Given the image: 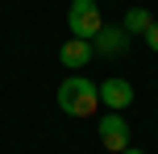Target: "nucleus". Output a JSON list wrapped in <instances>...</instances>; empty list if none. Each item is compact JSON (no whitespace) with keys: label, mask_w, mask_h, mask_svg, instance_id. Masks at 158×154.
<instances>
[{"label":"nucleus","mask_w":158,"mask_h":154,"mask_svg":"<svg viewBox=\"0 0 158 154\" xmlns=\"http://www.w3.org/2000/svg\"><path fill=\"white\" fill-rule=\"evenodd\" d=\"M121 154H146V150H133V146H125V150H121Z\"/></svg>","instance_id":"nucleus-9"},{"label":"nucleus","mask_w":158,"mask_h":154,"mask_svg":"<svg viewBox=\"0 0 158 154\" xmlns=\"http://www.w3.org/2000/svg\"><path fill=\"white\" fill-rule=\"evenodd\" d=\"M100 8H96V0H71V8H67V29L75 33V38H87L92 42L96 33H100Z\"/></svg>","instance_id":"nucleus-2"},{"label":"nucleus","mask_w":158,"mask_h":154,"mask_svg":"<svg viewBox=\"0 0 158 154\" xmlns=\"http://www.w3.org/2000/svg\"><path fill=\"white\" fill-rule=\"evenodd\" d=\"M96 104H100V92H96L92 79H83V75H71V79L58 83V108H63L67 117H92Z\"/></svg>","instance_id":"nucleus-1"},{"label":"nucleus","mask_w":158,"mask_h":154,"mask_svg":"<svg viewBox=\"0 0 158 154\" xmlns=\"http://www.w3.org/2000/svg\"><path fill=\"white\" fill-rule=\"evenodd\" d=\"M92 42L87 38H67L63 46H58V58H63V67H87L92 63Z\"/></svg>","instance_id":"nucleus-6"},{"label":"nucleus","mask_w":158,"mask_h":154,"mask_svg":"<svg viewBox=\"0 0 158 154\" xmlns=\"http://www.w3.org/2000/svg\"><path fill=\"white\" fill-rule=\"evenodd\" d=\"M100 146L104 150H112V154H121L129 146V121L121 113H108V117H100Z\"/></svg>","instance_id":"nucleus-3"},{"label":"nucleus","mask_w":158,"mask_h":154,"mask_svg":"<svg viewBox=\"0 0 158 154\" xmlns=\"http://www.w3.org/2000/svg\"><path fill=\"white\" fill-rule=\"evenodd\" d=\"M92 50H100L104 58H121L129 50V33L125 25H100V33L92 38Z\"/></svg>","instance_id":"nucleus-4"},{"label":"nucleus","mask_w":158,"mask_h":154,"mask_svg":"<svg viewBox=\"0 0 158 154\" xmlns=\"http://www.w3.org/2000/svg\"><path fill=\"white\" fill-rule=\"evenodd\" d=\"M142 38H146V46H150V50H158V21H154V25H150V29H146V33H142Z\"/></svg>","instance_id":"nucleus-8"},{"label":"nucleus","mask_w":158,"mask_h":154,"mask_svg":"<svg viewBox=\"0 0 158 154\" xmlns=\"http://www.w3.org/2000/svg\"><path fill=\"white\" fill-rule=\"evenodd\" d=\"M96 92H100V104H108L112 113H121V108H129V104H133V83H129V79H121V75L104 79Z\"/></svg>","instance_id":"nucleus-5"},{"label":"nucleus","mask_w":158,"mask_h":154,"mask_svg":"<svg viewBox=\"0 0 158 154\" xmlns=\"http://www.w3.org/2000/svg\"><path fill=\"white\" fill-rule=\"evenodd\" d=\"M121 25H125V33L133 38V33H146V29H150V25H154V17L146 13V8H129V13H125V21H121Z\"/></svg>","instance_id":"nucleus-7"}]
</instances>
